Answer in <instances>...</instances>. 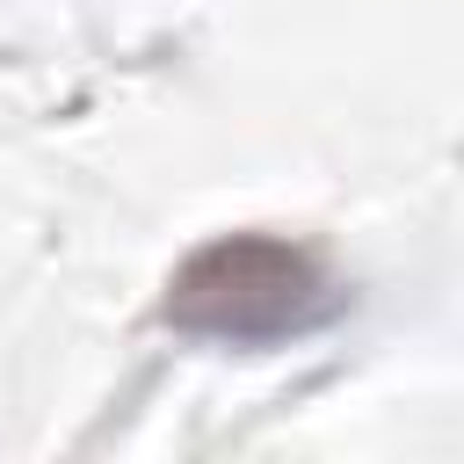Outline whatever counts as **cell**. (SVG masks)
I'll return each mask as SVG.
<instances>
[{
  "instance_id": "obj_1",
  "label": "cell",
  "mask_w": 464,
  "mask_h": 464,
  "mask_svg": "<svg viewBox=\"0 0 464 464\" xmlns=\"http://www.w3.org/2000/svg\"><path fill=\"white\" fill-rule=\"evenodd\" d=\"M334 312V276L304 239L283 232H218L167 276V326L196 341L268 348Z\"/></svg>"
}]
</instances>
